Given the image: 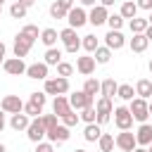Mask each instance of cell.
Segmentation results:
<instances>
[{
	"label": "cell",
	"instance_id": "obj_3",
	"mask_svg": "<svg viewBox=\"0 0 152 152\" xmlns=\"http://www.w3.org/2000/svg\"><path fill=\"white\" fill-rule=\"evenodd\" d=\"M45 93L48 95H64V93H69V78H64V76L45 78Z\"/></svg>",
	"mask_w": 152,
	"mask_h": 152
},
{
	"label": "cell",
	"instance_id": "obj_40",
	"mask_svg": "<svg viewBox=\"0 0 152 152\" xmlns=\"http://www.w3.org/2000/svg\"><path fill=\"white\" fill-rule=\"evenodd\" d=\"M71 74H74V64H69V62H59V64H57V76L69 78Z\"/></svg>",
	"mask_w": 152,
	"mask_h": 152
},
{
	"label": "cell",
	"instance_id": "obj_13",
	"mask_svg": "<svg viewBox=\"0 0 152 152\" xmlns=\"http://www.w3.org/2000/svg\"><path fill=\"white\" fill-rule=\"evenodd\" d=\"M107 17H109L107 7H104V5H95V7L90 10V14H88V21H90L93 26H100V24L107 21Z\"/></svg>",
	"mask_w": 152,
	"mask_h": 152
},
{
	"label": "cell",
	"instance_id": "obj_6",
	"mask_svg": "<svg viewBox=\"0 0 152 152\" xmlns=\"http://www.w3.org/2000/svg\"><path fill=\"white\" fill-rule=\"evenodd\" d=\"M114 140H116V147H119V150H124V152H133V150L138 147L135 133H131V131H121Z\"/></svg>",
	"mask_w": 152,
	"mask_h": 152
},
{
	"label": "cell",
	"instance_id": "obj_50",
	"mask_svg": "<svg viewBox=\"0 0 152 152\" xmlns=\"http://www.w3.org/2000/svg\"><path fill=\"white\" fill-rule=\"evenodd\" d=\"M116 0H100V5H104V7H112Z\"/></svg>",
	"mask_w": 152,
	"mask_h": 152
},
{
	"label": "cell",
	"instance_id": "obj_60",
	"mask_svg": "<svg viewBox=\"0 0 152 152\" xmlns=\"http://www.w3.org/2000/svg\"><path fill=\"white\" fill-rule=\"evenodd\" d=\"M0 14H2V2H0Z\"/></svg>",
	"mask_w": 152,
	"mask_h": 152
},
{
	"label": "cell",
	"instance_id": "obj_28",
	"mask_svg": "<svg viewBox=\"0 0 152 152\" xmlns=\"http://www.w3.org/2000/svg\"><path fill=\"white\" fill-rule=\"evenodd\" d=\"M97 145H100V150H102V152H112V150H114V145H116V140H114V135L102 133V135H100V140H97Z\"/></svg>",
	"mask_w": 152,
	"mask_h": 152
},
{
	"label": "cell",
	"instance_id": "obj_55",
	"mask_svg": "<svg viewBox=\"0 0 152 152\" xmlns=\"http://www.w3.org/2000/svg\"><path fill=\"white\" fill-rule=\"evenodd\" d=\"M147 21H150V24H152V10H150V17H147Z\"/></svg>",
	"mask_w": 152,
	"mask_h": 152
},
{
	"label": "cell",
	"instance_id": "obj_10",
	"mask_svg": "<svg viewBox=\"0 0 152 152\" xmlns=\"http://www.w3.org/2000/svg\"><path fill=\"white\" fill-rule=\"evenodd\" d=\"M2 69H5L10 76H21V74H26V64H24L21 57H10V59H5V62H2Z\"/></svg>",
	"mask_w": 152,
	"mask_h": 152
},
{
	"label": "cell",
	"instance_id": "obj_12",
	"mask_svg": "<svg viewBox=\"0 0 152 152\" xmlns=\"http://www.w3.org/2000/svg\"><path fill=\"white\" fill-rule=\"evenodd\" d=\"M0 107H2L7 114L24 112V102H21V97H19V95H5V97H2V102H0Z\"/></svg>",
	"mask_w": 152,
	"mask_h": 152
},
{
	"label": "cell",
	"instance_id": "obj_45",
	"mask_svg": "<svg viewBox=\"0 0 152 152\" xmlns=\"http://www.w3.org/2000/svg\"><path fill=\"white\" fill-rule=\"evenodd\" d=\"M138 10H152V0H135Z\"/></svg>",
	"mask_w": 152,
	"mask_h": 152
},
{
	"label": "cell",
	"instance_id": "obj_14",
	"mask_svg": "<svg viewBox=\"0 0 152 152\" xmlns=\"http://www.w3.org/2000/svg\"><path fill=\"white\" fill-rule=\"evenodd\" d=\"M104 43H107L109 50H121V48L126 45V38H124L121 31H112V28H109V33L104 36Z\"/></svg>",
	"mask_w": 152,
	"mask_h": 152
},
{
	"label": "cell",
	"instance_id": "obj_44",
	"mask_svg": "<svg viewBox=\"0 0 152 152\" xmlns=\"http://www.w3.org/2000/svg\"><path fill=\"white\" fill-rule=\"evenodd\" d=\"M33 152H55V147H52L50 140H48V142L40 140V142H36V150H33Z\"/></svg>",
	"mask_w": 152,
	"mask_h": 152
},
{
	"label": "cell",
	"instance_id": "obj_43",
	"mask_svg": "<svg viewBox=\"0 0 152 152\" xmlns=\"http://www.w3.org/2000/svg\"><path fill=\"white\" fill-rule=\"evenodd\" d=\"M45 95H48L45 90H43V93H31V102H36V104H40V107H45V100H48Z\"/></svg>",
	"mask_w": 152,
	"mask_h": 152
},
{
	"label": "cell",
	"instance_id": "obj_33",
	"mask_svg": "<svg viewBox=\"0 0 152 152\" xmlns=\"http://www.w3.org/2000/svg\"><path fill=\"white\" fill-rule=\"evenodd\" d=\"M93 55H95V62H97V64H107V62L112 59V50H109L107 45H104V48H97Z\"/></svg>",
	"mask_w": 152,
	"mask_h": 152
},
{
	"label": "cell",
	"instance_id": "obj_57",
	"mask_svg": "<svg viewBox=\"0 0 152 152\" xmlns=\"http://www.w3.org/2000/svg\"><path fill=\"white\" fill-rule=\"evenodd\" d=\"M150 114H152V97H150Z\"/></svg>",
	"mask_w": 152,
	"mask_h": 152
},
{
	"label": "cell",
	"instance_id": "obj_41",
	"mask_svg": "<svg viewBox=\"0 0 152 152\" xmlns=\"http://www.w3.org/2000/svg\"><path fill=\"white\" fill-rule=\"evenodd\" d=\"M78 119H81V116H78V114H76V112H74V109H71V112H69V114H64V116H62V124H64V126H69V128H71V126H76V124H78Z\"/></svg>",
	"mask_w": 152,
	"mask_h": 152
},
{
	"label": "cell",
	"instance_id": "obj_19",
	"mask_svg": "<svg viewBox=\"0 0 152 152\" xmlns=\"http://www.w3.org/2000/svg\"><path fill=\"white\" fill-rule=\"evenodd\" d=\"M31 45H33L31 40H26L21 33H17V38H14V57H21V59H24V57L28 55Z\"/></svg>",
	"mask_w": 152,
	"mask_h": 152
},
{
	"label": "cell",
	"instance_id": "obj_34",
	"mask_svg": "<svg viewBox=\"0 0 152 152\" xmlns=\"http://www.w3.org/2000/svg\"><path fill=\"white\" fill-rule=\"evenodd\" d=\"M100 86H102V83H100L97 78H86V83H83V93H88V95L95 97V95L100 93Z\"/></svg>",
	"mask_w": 152,
	"mask_h": 152
},
{
	"label": "cell",
	"instance_id": "obj_22",
	"mask_svg": "<svg viewBox=\"0 0 152 152\" xmlns=\"http://www.w3.org/2000/svg\"><path fill=\"white\" fill-rule=\"evenodd\" d=\"M57 40H59V33H57L55 28H43V31H40V43H43V45L55 48Z\"/></svg>",
	"mask_w": 152,
	"mask_h": 152
},
{
	"label": "cell",
	"instance_id": "obj_15",
	"mask_svg": "<svg viewBox=\"0 0 152 152\" xmlns=\"http://www.w3.org/2000/svg\"><path fill=\"white\" fill-rule=\"evenodd\" d=\"M26 76L28 78H36V81H45L48 78V64L45 62H36V64L26 66Z\"/></svg>",
	"mask_w": 152,
	"mask_h": 152
},
{
	"label": "cell",
	"instance_id": "obj_47",
	"mask_svg": "<svg viewBox=\"0 0 152 152\" xmlns=\"http://www.w3.org/2000/svg\"><path fill=\"white\" fill-rule=\"evenodd\" d=\"M78 2H81L83 7H95V5L100 2V0H78Z\"/></svg>",
	"mask_w": 152,
	"mask_h": 152
},
{
	"label": "cell",
	"instance_id": "obj_32",
	"mask_svg": "<svg viewBox=\"0 0 152 152\" xmlns=\"http://www.w3.org/2000/svg\"><path fill=\"white\" fill-rule=\"evenodd\" d=\"M81 48L83 50H88V52H95L97 48H100V40L90 33V36H83V40H81Z\"/></svg>",
	"mask_w": 152,
	"mask_h": 152
},
{
	"label": "cell",
	"instance_id": "obj_58",
	"mask_svg": "<svg viewBox=\"0 0 152 152\" xmlns=\"http://www.w3.org/2000/svg\"><path fill=\"white\" fill-rule=\"evenodd\" d=\"M150 71H152V59H150Z\"/></svg>",
	"mask_w": 152,
	"mask_h": 152
},
{
	"label": "cell",
	"instance_id": "obj_24",
	"mask_svg": "<svg viewBox=\"0 0 152 152\" xmlns=\"http://www.w3.org/2000/svg\"><path fill=\"white\" fill-rule=\"evenodd\" d=\"M100 135H102V126L95 121V124H88L86 126V131H83V138L88 140V142H95V140H100Z\"/></svg>",
	"mask_w": 152,
	"mask_h": 152
},
{
	"label": "cell",
	"instance_id": "obj_54",
	"mask_svg": "<svg viewBox=\"0 0 152 152\" xmlns=\"http://www.w3.org/2000/svg\"><path fill=\"white\" fill-rule=\"evenodd\" d=\"M0 152H7V147H5V145H2V142H0Z\"/></svg>",
	"mask_w": 152,
	"mask_h": 152
},
{
	"label": "cell",
	"instance_id": "obj_36",
	"mask_svg": "<svg viewBox=\"0 0 152 152\" xmlns=\"http://www.w3.org/2000/svg\"><path fill=\"white\" fill-rule=\"evenodd\" d=\"M81 119H83L86 124H95V121H97V109H95L93 104H90V107H83V109H81Z\"/></svg>",
	"mask_w": 152,
	"mask_h": 152
},
{
	"label": "cell",
	"instance_id": "obj_16",
	"mask_svg": "<svg viewBox=\"0 0 152 152\" xmlns=\"http://www.w3.org/2000/svg\"><path fill=\"white\" fill-rule=\"evenodd\" d=\"M135 140H138V145H142V147H147L150 142H152V124H140L138 126V131H135Z\"/></svg>",
	"mask_w": 152,
	"mask_h": 152
},
{
	"label": "cell",
	"instance_id": "obj_17",
	"mask_svg": "<svg viewBox=\"0 0 152 152\" xmlns=\"http://www.w3.org/2000/svg\"><path fill=\"white\" fill-rule=\"evenodd\" d=\"M95 57H90V55H86V57H78L76 59V69H78V74H83V76H90L93 71H95Z\"/></svg>",
	"mask_w": 152,
	"mask_h": 152
},
{
	"label": "cell",
	"instance_id": "obj_23",
	"mask_svg": "<svg viewBox=\"0 0 152 152\" xmlns=\"http://www.w3.org/2000/svg\"><path fill=\"white\" fill-rule=\"evenodd\" d=\"M116 90H119V83H116L114 78H104V81H102V86H100L102 97H109V100L116 95Z\"/></svg>",
	"mask_w": 152,
	"mask_h": 152
},
{
	"label": "cell",
	"instance_id": "obj_30",
	"mask_svg": "<svg viewBox=\"0 0 152 152\" xmlns=\"http://www.w3.org/2000/svg\"><path fill=\"white\" fill-rule=\"evenodd\" d=\"M26 12H28V7H26V5H21L19 0L10 7V17H12V19H24V17H26Z\"/></svg>",
	"mask_w": 152,
	"mask_h": 152
},
{
	"label": "cell",
	"instance_id": "obj_27",
	"mask_svg": "<svg viewBox=\"0 0 152 152\" xmlns=\"http://www.w3.org/2000/svg\"><path fill=\"white\" fill-rule=\"evenodd\" d=\"M119 14H121L124 19H133V17H138V2H133V0H126V2L121 5Z\"/></svg>",
	"mask_w": 152,
	"mask_h": 152
},
{
	"label": "cell",
	"instance_id": "obj_9",
	"mask_svg": "<svg viewBox=\"0 0 152 152\" xmlns=\"http://www.w3.org/2000/svg\"><path fill=\"white\" fill-rule=\"evenodd\" d=\"M66 21H69L71 28H81V26L88 21V14H86L83 7H76V5H74V7L69 10V14H66Z\"/></svg>",
	"mask_w": 152,
	"mask_h": 152
},
{
	"label": "cell",
	"instance_id": "obj_59",
	"mask_svg": "<svg viewBox=\"0 0 152 152\" xmlns=\"http://www.w3.org/2000/svg\"><path fill=\"white\" fill-rule=\"evenodd\" d=\"M74 152H86V150H74Z\"/></svg>",
	"mask_w": 152,
	"mask_h": 152
},
{
	"label": "cell",
	"instance_id": "obj_21",
	"mask_svg": "<svg viewBox=\"0 0 152 152\" xmlns=\"http://www.w3.org/2000/svg\"><path fill=\"white\" fill-rule=\"evenodd\" d=\"M131 50L133 52H145L147 50V45H150V40H147V36L145 33H133V38H131Z\"/></svg>",
	"mask_w": 152,
	"mask_h": 152
},
{
	"label": "cell",
	"instance_id": "obj_61",
	"mask_svg": "<svg viewBox=\"0 0 152 152\" xmlns=\"http://www.w3.org/2000/svg\"><path fill=\"white\" fill-rule=\"evenodd\" d=\"M0 2H5V0H0Z\"/></svg>",
	"mask_w": 152,
	"mask_h": 152
},
{
	"label": "cell",
	"instance_id": "obj_35",
	"mask_svg": "<svg viewBox=\"0 0 152 152\" xmlns=\"http://www.w3.org/2000/svg\"><path fill=\"white\" fill-rule=\"evenodd\" d=\"M19 33H21L26 40H31V43H33L36 38H40V33H38V26H33V24H26V26H24Z\"/></svg>",
	"mask_w": 152,
	"mask_h": 152
},
{
	"label": "cell",
	"instance_id": "obj_38",
	"mask_svg": "<svg viewBox=\"0 0 152 152\" xmlns=\"http://www.w3.org/2000/svg\"><path fill=\"white\" fill-rule=\"evenodd\" d=\"M24 112H26V114H28V116H31V119H36V116H40V114H43V107H40V104H36V102H31V100H28V102H26V104H24Z\"/></svg>",
	"mask_w": 152,
	"mask_h": 152
},
{
	"label": "cell",
	"instance_id": "obj_48",
	"mask_svg": "<svg viewBox=\"0 0 152 152\" xmlns=\"http://www.w3.org/2000/svg\"><path fill=\"white\" fill-rule=\"evenodd\" d=\"M5 52H7V48H5V43L0 40V64L5 62Z\"/></svg>",
	"mask_w": 152,
	"mask_h": 152
},
{
	"label": "cell",
	"instance_id": "obj_29",
	"mask_svg": "<svg viewBox=\"0 0 152 152\" xmlns=\"http://www.w3.org/2000/svg\"><path fill=\"white\" fill-rule=\"evenodd\" d=\"M133 95H135V90H133V86H131V83H121V86H119V90H116V97H121V100H126V102H131V100H133Z\"/></svg>",
	"mask_w": 152,
	"mask_h": 152
},
{
	"label": "cell",
	"instance_id": "obj_25",
	"mask_svg": "<svg viewBox=\"0 0 152 152\" xmlns=\"http://www.w3.org/2000/svg\"><path fill=\"white\" fill-rule=\"evenodd\" d=\"M135 95H138V97H145V100H150V97H152V81H147V78H140V81L135 83Z\"/></svg>",
	"mask_w": 152,
	"mask_h": 152
},
{
	"label": "cell",
	"instance_id": "obj_51",
	"mask_svg": "<svg viewBox=\"0 0 152 152\" xmlns=\"http://www.w3.org/2000/svg\"><path fill=\"white\" fill-rule=\"evenodd\" d=\"M145 36H147V40H152V24L145 28Z\"/></svg>",
	"mask_w": 152,
	"mask_h": 152
},
{
	"label": "cell",
	"instance_id": "obj_49",
	"mask_svg": "<svg viewBox=\"0 0 152 152\" xmlns=\"http://www.w3.org/2000/svg\"><path fill=\"white\" fill-rule=\"evenodd\" d=\"M5 114H7V112H5V109H2V107H0V131H2V128H5Z\"/></svg>",
	"mask_w": 152,
	"mask_h": 152
},
{
	"label": "cell",
	"instance_id": "obj_42",
	"mask_svg": "<svg viewBox=\"0 0 152 152\" xmlns=\"http://www.w3.org/2000/svg\"><path fill=\"white\" fill-rule=\"evenodd\" d=\"M40 119H43V124H45V131L48 128H52V126H57V114H40Z\"/></svg>",
	"mask_w": 152,
	"mask_h": 152
},
{
	"label": "cell",
	"instance_id": "obj_46",
	"mask_svg": "<svg viewBox=\"0 0 152 152\" xmlns=\"http://www.w3.org/2000/svg\"><path fill=\"white\" fill-rule=\"evenodd\" d=\"M57 2H59L64 10H71V7H74V0H57Z\"/></svg>",
	"mask_w": 152,
	"mask_h": 152
},
{
	"label": "cell",
	"instance_id": "obj_8",
	"mask_svg": "<svg viewBox=\"0 0 152 152\" xmlns=\"http://www.w3.org/2000/svg\"><path fill=\"white\" fill-rule=\"evenodd\" d=\"M69 126H64V124H57V126H52V128H48V133H45V138L50 140V142H66L69 140Z\"/></svg>",
	"mask_w": 152,
	"mask_h": 152
},
{
	"label": "cell",
	"instance_id": "obj_52",
	"mask_svg": "<svg viewBox=\"0 0 152 152\" xmlns=\"http://www.w3.org/2000/svg\"><path fill=\"white\" fill-rule=\"evenodd\" d=\"M19 2H21V5H26V7H31V5L36 2V0H19Z\"/></svg>",
	"mask_w": 152,
	"mask_h": 152
},
{
	"label": "cell",
	"instance_id": "obj_5",
	"mask_svg": "<svg viewBox=\"0 0 152 152\" xmlns=\"http://www.w3.org/2000/svg\"><path fill=\"white\" fill-rule=\"evenodd\" d=\"M45 124H43V119L40 116H36V119H31V124H28V128H26V135H28V140L31 142H40L43 138H45Z\"/></svg>",
	"mask_w": 152,
	"mask_h": 152
},
{
	"label": "cell",
	"instance_id": "obj_4",
	"mask_svg": "<svg viewBox=\"0 0 152 152\" xmlns=\"http://www.w3.org/2000/svg\"><path fill=\"white\" fill-rule=\"evenodd\" d=\"M114 124H116L119 131H131V126H133V114H131V109H128V107H116V109H114Z\"/></svg>",
	"mask_w": 152,
	"mask_h": 152
},
{
	"label": "cell",
	"instance_id": "obj_11",
	"mask_svg": "<svg viewBox=\"0 0 152 152\" xmlns=\"http://www.w3.org/2000/svg\"><path fill=\"white\" fill-rule=\"evenodd\" d=\"M69 102H71V109H83V107H90L95 102V97L83 93V90H76V93L69 95Z\"/></svg>",
	"mask_w": 152,
	"mask_h": 152
},
{
	"label": "cell",
	"instance_id": "obj_53",
	"mask_svg": "<svg viewBox=\"0 0 152 152\" xmlns=\"http://www.w3.org/2000/svg\"><path fill=\"white\" fill-rule=\"evenodd\" d=\"M133 152H147V147H142V145H138V147H135Z\"/></svg>",
	"mask_w": 152,
	"mask_h": 152
},
{
	"label": "cell",
	"instance_id": "obj_26",
	"mask_svg": "<svg viewBox=\"0 0 152 152\" xmlns=\"http://www.w3.org/2000/svg\"><path fill=\"white\" fill-rule=\"evenodd\" d=\"M48 66H57L59 62H62V50L59 48H48L45 50V59H43Z\"/></svg>",
	"mask_w": 152,
	"mask_h": 152
},
{
	"label": "cell",
	"instance_id": "obj_18",
	"mask_svg": "<svg viewBox=\"0 0 152 152\" xmlns=\"http://www.w3.org/2000/svg\"><path fill=\"white\" fill-rule=\"evenodd\" d=\"M52 112L62 119L64 114H69L71 112V102H69V97H64V95H55V102H52Z\"/></svg>",
	"mask_w": 152,
	"mask_h": 152
},
{
	"label": "cell",
	"instance_id": "obj_37",
	"mask_svg": "<svg viewBox=\"0 0 152 152\" xmlns=\"http://www.w3.org/2000/svg\"><path fill=\"white\" fill-rule=\"evenodd\" d=\"M66 14H69V10H64L59 2H52L50 5V17L52 19H66Z\"/></svg>",
	"mask_w": 152,
	"mask_h": 152
},
{
	"label": "cell",
	"instance_id": "obj_31",
	"mask_svg": "<svg viewBox=\"0 0 152 152\" xmlns=\"http://www.w3.org/2000/svg\"><path fill=\"white\" fill-rule=\"evenodd\" d=\"M147 26H150L147 19H140V17H133L131 19V33H145Z\"/></svg>",
	"mask_w": 152,
	"mask_h": 152
},
{
	"label": "cell",
	"instance_id": "obj_39",
	"mask_svg": "<svg viewBox=\"0 0 152 152\" xmlns=\"http://www.w3.org/2000/svg\"><path fill=\"white\" fill-rule=\"evenodd\" d=\"M107 24H109L112 31H121V26H124V17H121V14H109V17H107Z\"/></svg>",
	"mask_w": 152,
	"mask_h": 152
},
{
	"label": "cell",
	"instance_id": "obj_20",
	"mask_svg": "<svg viewBox=\"0 0 152 152\" xmlns=\"http://www.w3.org/2000/svg\"><path fill=\"white\" fill-rule=\"evenodd\" d=\"M28 124H31V116H28L26 112H17V114H12L10 126H12L14 131H26V128H28Z\"/></svg>",
	"mask_w": 152,
	"mask_h": 152
},
{
	"label": "cell",
	"instance_id": "obj_7",
	"mask_svg": "<svg viewBox=\"0 0 152 152\" xmlns=\"http://www.w3.org/2000/svg\"><path fill=\"white\" fill-rule=\"evenodd\" d=\"M95 109H97V124H100V126H104V124L109 121V114H114L109 97H100V100L95 102Z\"/></svg>",
	"mask_w": 152,
	"mask_h": 152
},
{
	"label": "cell",
	"instance_id": "obj_1",
	"mask_svg": "<svg viewBox=\"0 0 152 152\" xmlns=\"http://www.w3.org/2000/svg\"><path fill=\"white\" fill-rule=\"evenodd\" d=\"M128 109H131L133 119H135V121H140V124H145V121H147V116H150V104H147V100H145V97H133V100L128 102Z\"/></svg>",
	"mask_w": 152,
	"mask_h": 152
},
{
	"label": "cell",
	"instance_id": "obj_56",
	"mask_svg": "<svg viewBox=\"0 0 152 152\" xmlns=\"http://www.w3.org/2000/svg\"><path fill=\"white\" fill-rule=\"evenodd\" d=\"M147 152H152V142H150V145H147Z\"/></svg>",
	"mask_w": 152,
	"mask_h": 152
},
{
	"label": "cell",
	"instance_id": "obj_2",
	"mask_svg": "<svg viewBox=\"0 0 152 152\" xmlns=\"http://www.w3.org/2000/svg\"><path fill=\"white\" fill-rule=\"evenodd\" d=\"M59 40L64 43V50L71 52V55H76L78 48H81V40L76 36V28H71V26H66L64 31H59Z\"/></svg>",
	"mask_w": 152,
	"mask_h": 152
}]
</instances>
